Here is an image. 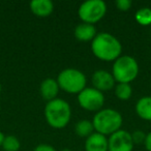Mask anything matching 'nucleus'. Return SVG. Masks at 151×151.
Returning a JSON list of instances; mask_svg holds the SVG:
<instances>
[{"instance_id":"obj_1","label":"nucleus","mask_w":151,"mask_h":151,"mask_svg":"<svg viewBox=\"0 0 151 151\" xmlns=\"http://www.w3.org/2000/svg\"><path fill=\"white\" fill-rule=\"evenodd\" d=\"M91 51L101 60L115 61L121 55L122 46L119 40L113 34L101 32L91 42Z\"/></svg>"},{"instance_id":"obj_2","label":"nucleus","mask_w":151,"mask_h":151,"mask_svg":"<svg viewBox=\"0 0 151 151\" xmlns=\"http://www.w3.org/2000/svg\"><path fill=\"white\" fill-rule=\"evenodd\" d=\"M45 117L51 127L57 129L65 127L71 117L70 106L66 101L57 97L47 103L45 107Z\"/></svg>"},{"instance_id":"obj_3","label":"nucleus","mask_w":151,"mask_h":151,"mask_svg":"<svg viewBox=\"0 0 151 151\" xmlns=\"http://www.w3.org/2000/svg\"><path fill=\"white\" fill-rule=\"evenodd\" d=\"M122 115L114 109H101L94 115L92 120L94 130L104 136H111L120 129L122 125Z\"/></svg>"},{"instance_id":"obj_4","label":"nucleus","mask_w":151,"mask_h":151,"mask_svg":"<svg viewBox=\"0 0 151 151\" xmlns=\"http://www.w3.org/2000/svg\"><path fill=\"white\" fill-rule=\"evenodd\" d=\"M139 73V64L137 60L129 55L120 56L114 61L112 75L116 82L128 83L134 80Z\"/></svg>"},{"instance_id":"obj_5","label":"nucleus","mask_w":151,"mask_h":151,"mask_svg":"<svg viewBox=\"0 0 151 151\" xmlns=\"http://www.w3.org/2000/svg\"><path fill=\"white\" fill-rule=\"evenodd\" d=\"M86 76L76 68H65L59 73L57 83L59 88L71 94H79L86 88Z\"/></svg>"},{"instance_id":"obj_6","label":"nucleus","mask_w":151,"mask_h":151,"mask_svg":"<svg viewBox=\"0 0 151 151\" xmlns=\"http://www.w3.org/2000/svg\"><path fill=\"white\" fill-rule=\"evenodd\" d=\"M107 13V4L103 0H87L81 3L78 15L82 22L94 24L104 18Z\"/></svg>"},{"instance_id":"obj_7","label":"nucleus","mask_w":151,"mask_h":151,"mask_svg":"<svg viewBox=\"0 0 151 151\" xmlns=\"http://www.w3.org/2000/svg\"><path fill=\"white\" fill-rule=\"evenodd\" d=\"M78 101L81 108L84 110L99 112L105 104V96L101 91L93 87H86L78 94Z\"/></svg>"},{"instance_id":"obj_8","label":"nucleus","mask_w":151,"mask_h":151,"mask_svg":"<svg viewBox=\"0 0 151 151\" xmlns=\"http://www.w3.org/2000/svg\"><path fill=\"white\" fill-rule=\"evenodd\" d=\"M108 151H132L134 145L132 134L124 129H119L112 134L108 140Z\"/></svg>"},{"instance_id":"obj_9","label":"nucleus","mask_w":151,"mask_h":151,"mask_svg":"<svg viewBox=\"0 0 151 151\" xmlns=\"http://www.w3.org/2000/svg\"><path fill=\"white\" fill-rule=\"evenodd\" d=\"M115 79L113 75L105 69H99L94 71L92 75V84L93 88L99 91H108L111 90L115 85Z\"/></svg>"},{"instance_id":"obj_10","label":"nucleus","mask_w":151,"mask_h":151,"mask_svg":"<svg viewBox=\"0 0 151 151\" xmlns=\"http://www.w3.org/2000/svg\"><path fill=\"white\" fill-rule=\"evenodd\" d=\"M109 143L106 136L99 132H93L85 141V150L86 151H108Z\"/></svg>"},{"instance_id":"obj_11","label":"nucleus","mask_w":151,"mask_h":151,"mask_svg":"<svg viewBox=\"0 0 151 151\" xmlns=\"http://www.w3.org/2000/svg\"><path fill=\"white\" fill-rule=\"evenodd\" d=\"M59 85L57 83V80L52 78L45 79L40 86V93L44 99L47 101H53L57 99V95L59 92Z\"/></svg>"},{"instance_id":"obj_12","label":"nucleus","mask_w":151,"mask_h":151,"mask_svg":"<svg viewBox=\"0 0 151 151\" xmlns=\"http://www.w3.org/2000/svg\"><path fill=\"white\" fill-rule=\"evenodd\" d=\"M30 11L37 17H48L54 11V3L51 0H32L29 3Z\"/></svg>"},{"instance_id":"obj_13","label":"nucleus","mask_w":151,"mask_h":151,"mask_svg":"<svg viewBox=\"0 0 151 151\" xmlns=\"http://www.w3.org/2000/svg\"><path fill=\"white\" fill-rule=\"evenodd\" d=\"M73 33H75L76 38L80 42H89V40H93V38L96 36L97 32L94 25L82 22L75 28Z\"/></svg>"},{"instance_id":"obj_14","label":"nucleus","mask_w":151,"mask_h":151,"mask_svg":"<svg viewBox=\"0 0 151 151\" xmlns=\"http://www.w3.org/2000/svg\"><path fill=\"white\" fill-rule=\"evenodd\" d=\"M136 112L140 118L147 121L151 120V96H143L137 101Z\"/></svg>"},{"instance_id":"obj_15","label":"nucleus","mask_w":151,"mask_h":151,"mask_svg":"<svg viewBox=\"0 0 151 151\" xmlns=\"http://www.w3.org/2000/svg\"><path fill=\"white\" fill-rule=\"evenodd\" d=\"M75 132L78 136L83 137V138H88L94 132V126H93L92 121L87 119L78 121L75 126Z\"/></svg>"},{"instance_id":"obj_16","label":"nucleus","mask_w":151,"mask_h":151,"mask_svg":"<svg viewBox=\"0 0 151 151\" xmlns=\"http://www.w3.org/2000/svg\"><path fill=\"white\" fill-rule=\"evenodd\" d=\"M115 95L120 101H127L132 95V87L128 83H118L115 86Z\"/></svg>"},{"instance_id":"obj_17","label":"nucleus","mask_w":151,"mask_h":151,"mask_svg":"<svg viewBox=\"0 0 151 151\" xmlns=\"http://www.w3.org/2000/svg\"><path fill=\"white\" fill-rule=\"evenodd\" d=\"M134 18H136V21L140 25H151V9H149V7H142V9H138L136 12Z\"/></svg>"},{"instance_id":"obj_18","label":"nucleus","mask_w":151,"mask_h":151,"mask_svg":"<svg viewBox=\"0 0 151 151\" xmlns=\"http://www.w3.org/2000/svg\"><path fill=\"white\" fill-rule=\"evenodd\" d=\"M20 146V141L16 136H5L1 147L4 151H18Z\"/></svg>"},{"instance_id":"obj_19","label":"nucleus","mask_w":151,"mask_h":151,"mask_svg":"<svg viewBox=\"0 0 151 151\" xmlns=\"http://www.w3.org/2000/svg\"><path fill=\"white\" fill-rule=\"evenodd\" d=\"M115 4L119 11L126 12L132 7V2L130 1V0H116Z\"/></svg>"},{"instance_id":"obj_20","label":"nucleus","mask_w":151,"mask_h":151,"mask_svg":"<svg viewBox=\"0 0 151 151\" xmlns=\"http://www.w3.org/2000/svg\"><path fill=\"white\" fill-rule=\"evenodd\" d=\"M132 138L134 141V144H141V143L145 142V139H146V134L142 130H136L132 134Z\"/></svg>"},{"instance_id":"obj_21","label":"nucleus","mask_w":151,"mask_h":151,"mask_svg":"<svg viewBox=\"0 0 151 151\" xmlns=\"http://www.w3.org/2000/svg\"><path fill=\"white\" fill-rule=\"evenodd\" d=\"M33 151H56V149L49 144H40L34 148Z\"/></svg>"},{"instance_id":"obj_22","label":"nucleus","mask_w":151,"mask_h":151,"mask_svg":"<svg viewBox=\"0 0 151 151\" xmlns=\"http://www.w3.org/2000/svg\"><path fill=\"white\" fill-rule=\"evenodd\" d=\"M145 148L147 149V151H151V132L146 134V139H145Z\"/></svg>"},{"instance_id":"obj_23","label":"nucleus","mask_w":151,"mask_h":151,"mask_svg":"<svg viewBox=\"0 0 151 151\" xmlns=\"http://www.w3.org/2000/svg\"><path fill=\"white\" fill-rule=\"evenodd\" d=\"M4 134H3V132L0 130V147L2 146V143H3V140H4Z\"/></svg>"},{"instance_id":"obj_24","label":"nucleus","mask_w":151,"mask_h":151,"mask_svg":"<svg viewBox=\"0 0 151 151\" xmlns=\"http://www.w3.org/2000/svg\"><path fill=\"white\" fill-rule=\"evenodd\" d=\"M61 151H71V150L69 148H64V149H62Z\"/></svg>"},{"instance_id":"obj_25","label":"nucleus","mask_w":151,"mask_h":151,"mask_svg":"<svg viewBox=\"0 0 151 151\" xmlns=\"http://www.w3.org/2000/svg\"><path fill=\"white\" fill-rule=\"evenodd\" d=\"M0 92H1V84H0Z\"/></svg>"}]
</instances>
